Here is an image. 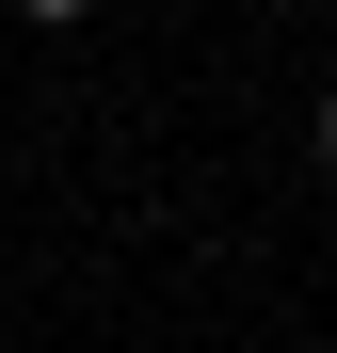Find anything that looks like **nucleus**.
<instances>
[{"label": "nucleus", "mask_w": 337, "mask_h": 353, "mask_svg": "<svg viewBox=\"0 0 337 353\" xmlns=\"http://www.w3.org/2000/svg\"><path fill=\"white\" fill-rule=\"evenodd\" d=\"M17 17H32V32H65V17H96V0H17Z\"/></svg>", "instance_id": "f257e3e1"}, {"label": "nucleus", "mask_w": 337, "mask_h": 353, "mask_svg": "<svg viewBox=\"0 0 337 353\" xmlns=\"http://www.w3.org/2000/svg\"><path fill=\"white\" fill-rule=\"evenodd\" d=\"M321 161H337V97H321Z\"/></svg>", "instance_id": "f03ea898"}]
</instances>
